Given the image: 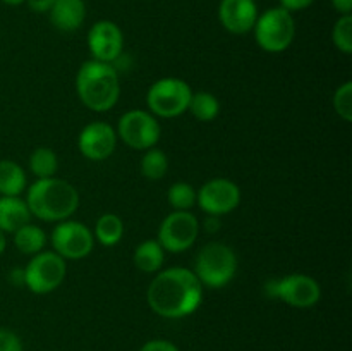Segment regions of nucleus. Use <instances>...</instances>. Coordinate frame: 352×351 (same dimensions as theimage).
<instances>
[{"label":"nucleus","instance_id":"nucleus-5","mask_svg":"<svg viewBox=\"0 0 352 351\" xmlns=\"http://www.w3.org/2000/svg\"><path fill=\"white\" fill-rule=\"evenodd\" d=\"M253 33L261 50L268 54H282L296 38L294 16L280 6L272 7L263 14H258Z\"/></svg>","mask_w":352,"mask_h":351},{"label":"nucleus","instance_id":"nucleus-31","mask_svg":"<svg viewBox=\"0 0 352 351\" xmlns=\"http://www.w3.org/2000/svg\"><path fill=\"white\" fill-rule=\"evenodd\" d=\"M55 0H26L28 7L36 14H47L52 9Z\"/></svg>","mask_w":352,"mask_h":351},{"label":"nucleus","instance_id":"nucleus-18","mask_svg":"<svg viewBox=\"0 0 352 351\" xmlns=\"http://www.w3.org/2000/svg\"><path fill=\"white\" fill-rule=\"evenodd\" d=\"M134 267L143 274H157L165 262V250L157 240H144L133 253Z\"/></svg>","mask_w":352,"mask_h":351},{"label":"nucleus","instance_id":"nucleus-1","mask_svg":"<svg viewBox=\"0 0 352 351\" xmlns=\"http://www.w3.org/2000/svg\"><path fill=\"white\" fill-rule=\"evenodd\" d=\"M146 301L157 315L177 320L192 315L203 301V286L195 272L170 267L157 272L146 291Z\"/></svg>","mask_w":352,"mask_h":351},{"label":"nucleus","instance_id":"nucleus-2","mask_svg":"<svg viewBox=\"0 0 352 351\" xmlns=\"http://www.w3.org/2000/svg\"><path fill=\"white\" fill-rule=\"evenodd\" d=\"M26 203L31 215L43 222H62L71 219L79 209V193L60 178L36 179L26 189Z\"/></svg>","mask_w":352,"mask_h":351},{"label":"nucleus","instance_id":"nucleus-33","mask_svg":"<svg viewBox=\"0 0 352 351\" xmlns=\"http://www.w3.org/2000/svg\"><path fill=\"white\" fill-rule=\"evenodd\" d=\"M203 226H205V229L208 231V233H215V231L220 229V226H222V222H220V217H215V215H208L205 219V222H203Z\"/></svg>","mask_w":352,"mask_h":351},{"label":"nucleus","instance_id":"nucleus-8","mask_svg":"<svg viewBox=\"0 0 352 351\" xmlns=\"http://www.w3.org/2000/svg\"><path fill=\"white\" fill-rule=\"evenodd\" d=\"M116 133L124 145L133 150L144 151L157 147L162 136V127L151 112L133 109L120 116Z\"/></svg>","mask_w":352,"mask_h":351},{"label":"nucleus","instance_id":"nucleus-35","mask_svg":"<svg viewBox=\"0 0 352 351\" xmlns=\"http://www.w3.org/2000/svg\"><path fill=\"white\" fill-rule=\"evenodd\" d=\"M6 6H10V7H17L21 6V3H26V0H2Z\"/></svg>","mask_w":352,"mask_h":351},{"label":"nucleus","instance_id":"nucleus-13","mask_svg":"<svg viewBox=\"0 0 352 351\" xmlns=\"http://www.w3.org/2000/svg\"><path fill=\"white\" fill-rule=\"evenodd\" d=\"M88 48L93 61L113 64L124 50V34L113 21H96L88 31Z\"/></svg>","mask_w":352,"mask_h":351},{"label":"nucleus","instance_id":"nucleus-20","mask_svg":"<svg viewBox=\"0 0 352 351\" xmlns=\"http://www.w3.org/2000/svg\"><path fill=\"white\" fill-rule=\"evenodd\" d=\"M93 236L95 241H98L100 244L107 248H112L116 244L120 243V240L124 237V222L117 213H103L98 217L95 224V229H93Z\"/></svg>","mask_w":352,"mask_h":351},{"label":"nucleus","instance_id":"nucleus-29","mask_svg":"<svg viewBox=\"0 0 352 351\" xmlns=\"http://www.w3.org/2000/svg\"><path fill=\"white\" fill-rule=\"evenodd\" d=\"M140 351H179V348L175 346L172 341L151 339V341H146V343L140 348Z\"/></svg>","mask_w":352,"mask_h":351},{"label":"nucleus","instance_id":"nucleus-12","mask_svg":"<svg viewBox=\"0 0 352 351\" xmlns=\"http://www.w3.org/2000/svg\"><path fill=\"white\" fill-rule=\"evenodd\" d=\"M241 203V188L227 178H213L196 189V205L206 215L222 217L234 212Z\"/></svg>","mask_w":352,"mask_h":351},{"label":"nucleus","instance_id":"nucleus-32","mask_svg":"<svg viewBox=\"0 0 352 351\" xmlns=\"http://www.w3.org/2000/svg\"><path fill=\"white\" fill-rule=\"evenodd\" d=\"M332 7L340 16H349L352 14V0H330Z\"/></svg>","mask_w":352,"mask_h":351},{"label":"nucleus","instance_id":"nucleus-21","mask_svg":"<svg viewBox=\"0 0 352 351\" xmlns=\"http://www.w3.org/2000/svg\"><path fill=\"white\" fill-rule=\"evenodd\" d=\"M14 236V244H16L17 250L24 255H33L40 253V251L45 250L47 246L48 236L41 227L34 226V224H26L21 229H17L16 233L12 234Z\"/></svg>","mask_w":352,"mask_h":351},{"label":"nucleus","instance_id":"nucleus-16","mask_svg":"<svg viewBox=\"0 0 352 351\" xmlns=\"http://www.w3.org/2000/svg\"><path fill=\"white\" fill-rule=\"evenodd\" d=\"M50 14V23L62 33H72L79 30L86 19L85 0H55Z\"/></svg>","mask_w":352,"mask_h":351},{"label":"nucleus","instance_id":"nucleus-6","mask_svg":"<svg viewBox=\"0 0 352 351\" xmlns=\"http://www.w3.org/2000/svg\"><path fill=\"white\" fill-rule=\"evenodd\" d=\"M192 89L181 78H162L150 86L146 105L155 117L174 119L188 112Z\"/></svg>","mask_w":352,"mask_h":351},{"label":"nucleus","instance_id":"nucleus-4","mask_svg":"<svg viewBox=\"0 0 352 351\" xmlns=\"http://www.w3.org/2000/svg\"><path fill=\"white\" fill-rule=\"evenodd\" d=\"M239 260L232 246L220 241L206 243L195 258V275L203 288L222 289L236 277Z\"/></svg>","mask_w":352,"mask_h":351},{"label":"nucleus","instance_id":"nucleus-10","mask_svg":"<svg viewBox=\"0 0 352 351\" xmlns=\"http://www.w3.org/2000/svg\"><path fill=\"white\" fill-rule=\"evenodd\" d=\"M50 243L52 250L65 262L82 260L95 248V236L86 224L67 219L57 222L50 234Z\"/></svg>","mask_w":352,"mask_h":351},{"label":"nucleus","instance_id":"nucleus-11","mask_svg":"<svg viewBox=\"0 0 352 351\" xmlns=\"http://www.w3.org/2000/svg\"><path fill=\"white\" fill-rule=\"evenodd\" d=\"M198 217L189 212H177L172 210L160 222L157 241L165 251L170 253H184L196 243L199 234Z\"/></svg>","mask_w":352,"mask_h":351},{"label":"nucleus","instance_id":"nucleus-34","mask_svg":"<svg viewBox=\"0 0 352 351\" xmlns=\"http://www.w3.org/2000/svg\"><path fill=\"white\" fill-rule=\"evenodd\" d=\"M6 246H7V237H6V233L3 231H0V255L6 251Z\"/></svg>","mask_w":352,"mask_h":351},{"label":"nucleus","instance_id":"nucleus-17","mask_svg":"<svg viewBox=\"0 0 352 351\" xmlns=\"http://www.w3.org/2000/svg\"><path fill=\"white\" fill-rule=\"evenodd\" d=\"M31 212L26 200L21 196H0V231L14 234L31 222Z\"/></svg>","mask_w":352,"mask_h":351},{"label":"nucleus","instance_id":"nucleus-14","mask_svg":"<svg viewBox=\"0 0 352 351\" xmlns=\"http://www.w3.org/2000/svg\"><path fill=\"white\" fill-rule=\"evenodd\" d=\"M116 129L109 123L95 120L86 124L78 136V148L85 158L91 162L107 160L117 148Z\"/></svg>","mask_w":352,"mask_h":351},{"label":"nucleus","instance_id":"nucleus-26","mask_svg":"<svg viewBox=\"0 0 352 351\" xmlns=\"http://www.w3.org/2000/svg\"><path fill=\"white\" fill-rule=\"evenodd\" d=\"M333 47L342 54H352V14L340 16L332 28Z\"/></svg>","mask_w":352,"mask_h":351},{"label":"nucleus","instance_id":"nucleus-25","mask_svg":"<svg viewBox=\"0 0 352 351\" xmlns=\"http://www.w3.org/2000/svg\"><path fill=\"white\" fill-rule=\"evenodd\" d=\"M167 202L172 210L177 212H189L196 205V189L189 182L179 181L168 188Z\"/></svg>","mask_w":352,"mask_h":351},{"label":"nucleus","instance_id":"nucleus-15","mask_svg":"<svg viewBox=\"0 0 352 351\" xmlns=\"http://www.w3.org/2000/svg\"><path fill=\"white\" fill-rule=\"evenodd\" d=\"M258 14L256 0H220V24L232 34H246L253 31Z\"/></svg>","mask_w":352,"mask_h":351},{"label":"nucleus","instance_id":"nucleus-3","mask_svg":"<svg viewBox=\"0 0 352 351\" xmlns=\"http://www.w3.org/2000/svg\"><path fill=\"white\" fill-rule=\"evenodd\" d=\"M76 93L91 112H109L120 98L119 72L112 64L89 58L76 74Z\"/></svg>","mask_w":352,"mask_h":351},{"label":"nucleus","instance_id":"nucleus-24","mask_svg":"<svg viewBox=\"0 0 352 351\" xmlns=\"http://www.w3.org/2000/svg\"><path fill=\"white\" fill-rule=\"evenodd\" d=\"M141 174L143 178L150 181H160L167 176L168 172V157L160 148H150L144 150V155L141 157Z\"/></svg>","mask_w":352,"mask_h":351},{"label":"nucleus","instance_id":"nucleus-23","mask_svg":"<svg viewBox=\"0 0 352 351\" xmlns=\"http://www.w3.org/2000/svg\"><path fill=\"white\" fill-rule=\"evenodd\" d=\"M30 171L36 179L54 178L58 171V157L52 148L38 147L30 155Z\"/></svg>","mask_w":352,"mask_h":351},{"label":"nucleus","instance_id":"nucleus-27","mask_svg":"<svg viewBox=\"0 0 352 351\" xmlns=\"http://www.w3.org/2000/svg\"><path fill=\"white\" fill-rule=\"evenodd\" d=\"M333 110L346 123L352 120V83L346 81L336 89L332 98Z\"/></svg>","mask_w":352,"mask_h":351},{"label":"nucleus","instance_id":"nucleus-28","mask_svg":"<svg viewBox=\"0 0 352 351\" xmlns=\"http://www.w3.org/2000/svg\"><path fill=\"white\" fill-rule=\"evenodd\" d=\"M0 351H24L23 341L12 330L0 329Z\"/></svg>","mask_w":352,"mask_h":351},{"label":"nucleus","instance_id":"nucleus-9","mask_svg":"<svg viewBox=\"0 0 352 351\" xmlns=\"http://www.w3.org/2000/svg\"><path fill=\"white\" fill-rule=\"evenodd\" d=\"M267 292L292 308H311L322 299V286L308 274H287L265 286Z\"/></svg>","mask_w":352,"mask_h":351},{"label":"nucleus","instance_id":"nucleus-19","mask_svg":"<svg viewBox=\"0 0 352 351\" xmlns=\"http://www.w3.org/2000/svg\"><path fill=\"white\" fill-rule=\"evenodd\" d=\"M26 191V172L17 162L0 160V196H21Z\"/></svg>","mask_w":352,"mask_h":351},{"label":"nucleus","instance_id":"nucleus-7","mask_svg":"<svg viewBox=\"0 0 352 351\" xmlns=\"http://www.w3.org/2000/svg\"><path fill=\"white\" fill-rule=\"evenodd\" d=\"M67 274V262L54 250L33 255L23 268L24 286L33 295H48L58 289Z\"/></svg>","mask_w":352,"mask_h":351},{"label":"nucleus","instance_id":"nucleus-22","mask_svg":"<svg viewBox=\"0 0 352 351\" xmlns=\"http://www.w3.org/2000/svg\"><path fill=\"white\" fill-rule=\"evenodd\" d=\"M188 110L199 123H212L220 114V102L210 92H192Z\"/></svg>","mask_w":352,"mask_h":351},{"label":"nucleus","instance_id":"nucleus-30","mask_svg":"<svg viewBox=\"0 0 352 351\" xmlns=\"http://www.w3.org/2000/svg\"><path fill=\"white\" fill-rule=\"evenodd\" d=\"M280 2L282 9L289 10L291 14L299 12V10H305L308 7H311L315 3V0H278Z\"/></svg>","mask_w":352,"mask_h":351}]
</instances>
